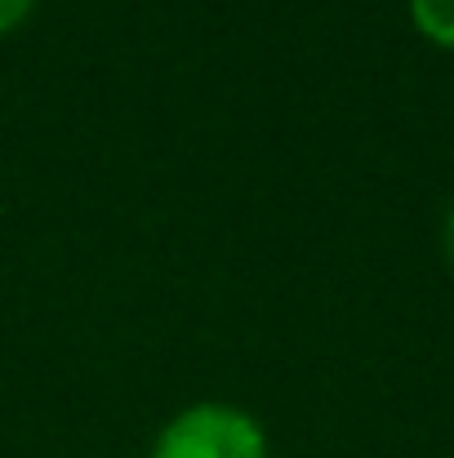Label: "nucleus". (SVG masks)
<instances>
[{"mask_svg":"<svg viewBox=\"0 0 454 458\" xmlns=\"http://www.w3.org/2000/svg\"><path fill=\"white\" fill-rule=\"evenodd\" d=\"M151 458H268V432L236 405L196 401L160 428Z\"/></svg>","mask_w":454,"mask_h":458,"instance_id":"obj_1","label":"nucleus"},{"mask_svg":"<svg viewBox=\"0 0 454 458\" xmlns=\"http://www.w3.org/2000/svg\"><path fill=\"white\" fill-rule=\"evenodd\" d=\"M410 22L437 49H454V0H410Z\"/></svg>","mask_w":454,"mask_h":458,"instance_id":"obj_2","label":"nucleus"},{"mask_svg":"<svg viewBox=\"0 0 454 458\" xmlns=\"http://www.w3.org/2000/svg\"><path fill=\"white\" fill-rule=\"evenodd\" d=\"M31 4H36V0H0V36L13 31V27L31 13Z\"/></svg>","mask_w":454,"mask_h":458,"instance_id":"obj_3","label":"nucleus"},{"mask_svg":"<svg viewBox=\"0 0 454 458\" xmlns=\"http://www.w3.org/2000/svg\"><path fill=\"white\" fill-rule=\"evenodd\" d=\"M446 259L454 267V200H450V214H446Z\"/></svg>","mask_w":454,"mask_h":458,"instance_id":"obj_4","label":"nucleus"}]
</instances>
